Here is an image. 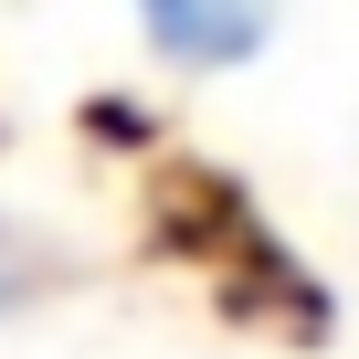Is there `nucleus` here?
<instances>
[{
	"label": "nucleus",
	"instance_id": "1",
	"mask_svg": "<svg viewBox=\"0 0 359 359\" xmlns=\"http://www.w3.org/2000/svg\"><path fill=\"white\" fill-rule=\"evenodd\" d=\"M137 32H148V53L158 64H180V74H222V64H243V53H264V11H201V0H148L137 11Z\"/></svg>",
	"mask_w": 359,
	"mask_h": 359
}]
</instances>
